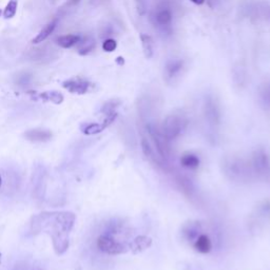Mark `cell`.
Wrapping results in <instances>:
<instances>
[{
  "instance_id": "6da1fadb",
  "label": "cell",
  "mask_w": 270,
  "mask_h": 270,
  "mask_svg": "<svg viewBox=\"0 0 270 270\" xmlns=\"http://www.w3.org/2000/svg\"><path fill=\"white\" fill-rule=\"evenodd\" d=\"M75 220V214L70 211H45L32 217L31 228L34 234L50 236L55 253L61 255L69 249Z\"/></svg>"
},
{
  "instance_id": "7a4b0ae2",
  "label": "cell",
  "mask_w": 270,
  "mask_h": 270,
  "mask_svg": "<svg viewBox=\"0 0 270 270\" xmlns=\"http://www.w3.org/2000/svg\"><path fill=\"white\" fill-rule=\"evenodd\" d=\"M221 168L229 181L238 184H246L255 179L249 160L239 156H226L222 159Z\"/></svg>"
},
{
  "instance_id": "3957f363",
  "label": "cell",
  "mask_w": 270,
  "mask_h": 270,
  "mask_svg": "<svg viewBox=\"0 0 270 270\" xmlns=\"http://www.w3.org/2000/svg\"><path fill=\"white\" fill-rule=\"evenodd\" d=\"M151 21L163 33H170L173 22V12L168 0H160L151 13Z\"/></svg>"
},
{
  "instance_id": "277c9868",
  "label": "cell",
  "mask_w": 270,
  "mask_h": 270,
  "mask_svg": "<svg viewBox=\"0 0 270 270\" xmlns=\"http://www.w3.org/2000/svg\"><path fill=\"white\" fill-rule=\"evenodd\" d=\"M186 120L183 115L170 114L167 117L160 126L163 135L168 141L175 140L182 135L186 128Z\"/></svg>"
},
{
  "instance_id": "5b68a950",
  "label": "cell",
  "mask_w": 270,
  "mask_h": 270,
  "mask_svg": "<svg viewBox=\"0 0 270 270\" xmlns=\"http://www.w3.org/2000/svg\"><path fill=\"white\" fill-rule=\"evenodd\" d=\"M249 162L255 178L270 181V156L265 149H256Z\"/></svg>"
},
{
  "instance_id": "8992f818",
  "label": "cell",
  "mask_w": 270,
  "mask_h": 270,
  "mask_svg": "<svg viewBox=\"0 0 270 270\" xmlns=\"http://www.w3.org/2000/svg\"><path fill=\"white\" fill-rule=\"evenodd\" d=\"M97 247L100 251L110 255L122 254L127 251V246L112 234H105L97 239Z\"/></svg>"
},
{
  "instance_id": "52a82bcc",
  "label": "cell",
  "mask_w": 270,
  "mask_h": 270,
  "mask_svg": "<svg viewBox=\"0 0 270 270\" xmlns=\"http://www.w3.org/2000/svg\"><path fill=\"white\" fill-rule=\"evenodd\" d=\"M204 115L211 126H218L221 123L222 114H221V109L218 106L216 99L213 97H208L205 101L204 106Z\"/></svg>"
},
{
  "instance_id": "ba28073f",
  "label": "cell",
  "mask_w": 270,
  "mask_h": 270,
  "mask_svg": "<svg viewBox=\"0 0 270 270\" xmlns=\"http://www.w3.org/2000/svg\"><path fill=\"white\" fill-rule=\"evenodd\" d=\"M62 87L66 90H68V91L72 94L84 95L91 90V88L93 87V84L90 83L87 80L81 79V77H74V79L63 82Z\"/></svg>"
},
{
  "instance_id": "9c48e42d",
  "label": "cell",
  "mask_w": 270,
  "mask_h": 270,
  "mask_svg": "<svg viewBox=\"0 0 270 270\" xmlns=\"http://www.w3.org/2000/svg\"><path fill=\"white\" fill-rule=\"evenodd\" d=\"M185 67V62L183 59H172L167 62L165 67V75L167 80L173 81L179 76Z\"/></svg>"
},
{
  "instance_id": "30bf717a",
  "label": "cell",
  "mask_w": 270,
  "mask_h": 270,
  "mask_svg": "<svg viewBox=\"0 0 270 270\" xmlns=\"http://www.w3.org/2000/svg\"><path fill=\"white\" fill-rule=\"evenodd\" d=\"M24 137L30 141H34V143H45V141H49L52 138V132L49 130L34 129L25 132Z\"/></svg>"
},
{
  "instance_id": "8fae6325",
  "label": "cell",
  "mask_w": 270,
  "mask_h": 270,
  "mask_svg": "<svg viewBox=\"0 0 270 270\" xmlns=\"http://www.w3.org/2000/svg\"><path fill=\"white\" fill-rule=\"evenodd\" d=\"M29 94L32 95V98L35 100H44V101H51L55 105H60L63 101V95L57 91H47L43 93H36V92H30Z\"/></svg>"
},
{
  "instance_id": "7c38bea8",
  "label": "cell",
  "mask_w": 270,
  "mask_h": 270,
  "mask_svg": "<svg viewBox=\"0 0 270 270\" xmlns=\"http://www.w3.org/2000/svg\"><path fill=\"white\" fill-rule=\"evenodd\" d=\"M200 231H201V225L199 222L195 221H190L186 223L182 229L183 236L187 241H196L200 236Z\"/></svg>"
},
{
  "instance_id": "4fadbf2b",
  "label": "cell",
  "mask_w": 270,
  "mask_h": 270,
  "mask_svg": "<svg viewBox=\"0 0 270 270\" xmlns=\"http://www.w3.org/2000/svg\"><path fill=\"white\" fill-rule=\"evenodd\" d=\"M254 218L256 221L262 222L263 224L270 221V200L263 201L258 207H256Z\"/></svg>"
},
{
  "instance_id": "5bb4252c",
  "label": "cell",
  "mask_w": 270,
  "mask_h": 270,
  "mask_svg": "<svg viewBox=\"0 0 270 270\" xmlns=\"http://www.w3.org/2000/svg\"><path fill=\"white\" fill-rule=\"evenodd\" d=\"M57 22H58V19H54L53 21L49 22L46 27L37 34V36L34 38V40L32 41L33 44H41V43H44L47 38L52 34L56 28L57 25Z\"/></svg>"
},
{
  "instance_id": "9a60e30c",
  "label": "cell",
  "mask_w": 270,
  "mask_h": 270,
  "mask_svg": "<svg viewBox=\"0 0 270 270\" xmlns=\"http://www.w3.org/2000/svg\"><path fill=\"white\" fill-rule=\"evenodd\" d=\"M77 46H79V53L81 55H88L94 50L95 41L91 36H85L81 38V41L77 44Z\"/></svg>"
},
{
  "instance_id": "2e32d148",
  "label": "cell",
  "mask_w": 270,
  "mask_h": 270,
  "mask_svg": "<svg viewBox=\"0 0 270 270\" xmlns=\"http://www.w3.org/2000/svg\"><path fill=\"white\" fill-rule=\"evenodd\" d=\"M82 36L75 35V34H69L65 36H60L56 40V44L62 48V49H70L74 46H77V44L80 43Z\"/></svg>"
},
{
  "instance_id": "e0dca14e",
  "label": "cell",
  "mask_w": 270,
  "mask_h": 270,
  "mask_svg": "<svg viewBox=\"0 0 270 270\" xmlns=\"http://www.w3.org/2000/svg\"><path fill=\"white\" fill-rule=\"evenodd\" d=\"M140 43L141 48H143V53L147 59H150L153 57L154 54V43L152 37L148 34H141L140 35Z\"/></svg>"
},
{
  "instance_id": "ac0fdd59",
  "label": "cell",
  "mask_w": 270,
  "mask_h": 270,
  "mask_svg": "<svg viewBox=\"0 0 270 270\" xmlns=\"http://www.w3.org/2000/svg\"><path fill=\"white\" fill-rule=\"evenodd\" d=\"M151 239L145 236H140L135 238L131 244H130V249L134 252H140L144 251L145 249H148L151 246Z\"/></svg>"
},
{
  "instance_id": "d6986e66",
  "label": "cell",
  "mask_w": 270,
  "mask_h": 270,
  "mask_svg": "<svg viewBox=\"0 0 270 270\" xmlns=\"http://www.w3.org/2000/svg\"><path fill=\"white\" fill-rule=\"evenodd\" d=\"M195 248L201 253H208L212 248V243L208 236L200 235L195 241Z\"/></svg>"
},
{
  "instance_id": "ffe728a7",
  "label": "cell",
  "mask_w": 270,
  "mask_h": 270,
  "mask_svg": "<svg viewBox=\"0 0 270 270\" xmlns=\"http://www.w3.org/2000/svg\"><path fill=\"white\" fill-rule=\"evenodd\" d=\"M176 181H177V184L179 185V188L182 189V191L188 198H194L196 196L197 194L196 188L194 184H192L191 181H189L187 177L179 175L176 177Z\"/></svg>"
},
{
  "instance_id": "44dd1931",
  "label": "cell",
  "mask_w": 270,
  "mask_h": 270,
  "mask_svg": "<svg viewBox=\"0 0 270 270\" xmlns=\"http://www.w3.org/2000/svg\"><path fill=\"white\" fill-rule=\"evenodd\" d=\"M181 164L187 169H197L200 166V159L196 154L187 152L182 156Z\"/></svg>"
},
{
  "instance_id": "7402d4cb",
  "label": "cell",
  "mask_w": 270,
  "mask_h": 270,
  "mask_svg": "<svg viewBox=\"0 0 270 270\" xmlns=\"http://www.w3.org/2000/svg\"><path fill=\"white\" fill-rule=\"evenodd\" d=\"M260 102L262 107L270 111V83L265 84L260 90Z\"/></svg>"
},
{
  "instance_id": "603a6c76",
  "label": "cell",
  "mask_w": 270,
  "mask_h": 270,
  "mask_svg": "<svg viewBox=\"0 0 270 270\" xmlns=\"http://www.w3.org/2000/svg\"><path fill=\"white\" fill-rule=\"evenodd\" d=\"M106 129V127L104 124H87L85 126L82 127V131L84 134L86 135H93V134H97L99 132H101L102 130Z\"/></svg>"
},
{
  "instance_id": "cb8c5ba5",
  "label": "cell",
  "mask_w": 270,
  "mask_h": 270,
  "mask_svg": "<svg viewBox=\"0 0 270 270\" xmlns=\"http://www.w3.org/2000/svg\"><path fill=\"white\" fill-rule=\"evenodd\" d=\"M17 7H18V0H10L6 9L4 10V17L6 19H10V18L14 17L16 15Z\"/></svg>"
},
{
  "instance_id": "d4e9b609",
  "label": "cell",
  "mask_w": 270,
  "mask_h": 270,
  "mask_svg": "<svg viewBox=\"0 0 270 270\" xmlns=\"http://www.w3.org/2000/svg\"><path fill=\"white\" fill-rule=\"evenodd\" d=\"M121 102L119 100H109L106 104L102 106L101 112L105 115H110L113 113H117V108L120 106Z\"/></svg>"
},
{
  "instance_id": "484cf974",
  "label": "cell",
  "mask_w": 270,
  "mask_h": 270,
  "mask_svg": "<svg viewBox=\"0 0 270 270\" xmlns=\"http://www.w3.org/2000/svg\"><path fill=\"white\" fill-rule=\"evenodd\" d=\"M135 8L139 16H145L148 11V0H134Z\"/></svg>"
},
{
  "instance_id": "4316f807",
  "label": "cell",
  "mask_w": 270,
  "mask_h": 270,
  "mask_svg": "<svg viewBox=\"0 0 270 270\" xmlns=\"http://www.w3.org/2000/svg\"><path fill=\"white\" fill-rule=\"evenodd\" d=\"M118 48V43L113 38H107V40L102 43V50L105 51V52L111 53L114 52L115 50Z\"/></svg>"
},
{
  "instance_id": "83f0119b",
  "label": "cell",
  "mask_w": 270,
  "mask_h": 270,
  "mask_svg": "<svg viewBox=\"0 0 270 270\" xmlns=\"http://www.w3.org/2000/svg\"><path fill=\"white\" fill-rule=\"evenodd\" d=\"M190 2H191L192 4L197 5V6H202V5H204V4H205L206 0H190Z\"/></svg>"
},
{
  "instance_id": "f1b7e54d",
  "label": "cell",
  "mask_w": 270,
  "mask_h": 270,
  "mask_svg": "<svg viewBox=\"0 0 270 270\" xmlns=\"http://www.w3.org/2000/svg\"><path fill=\"white\" fill-rule=\"evenodd\" d=\"M117 63H118V65H120V66H124L125 65V60H124V58L123 57H118L117 58Z\"/></svg>"
},
{
  "instance_id": "f546056e",
  "label": "cell",
  "mask_w": 270,
  "mask_h": 270,
  "mask_svg": "<svg viewBox=\"0 0 270 270\" xmlns=\"http://www.w3.org/2000/svg\"><path fill=\"white\" fill-rule=\"evenodd\" d=\"M2 184H3V179H2V176H0V187H2Z\"/></svg>"
},
{
  "instance_id": "4dcf8cb0",
  "label": "cell",
  "mask_w": 270,
  "mask_h": 270,
  "mask_svg": "<svg viewBox=\"0 0 270 270\" xmlns=\"http://www.w3.org/2000/svg\"><path fill=\"white\" fill-rule=\"evenodd\" d=\"M0 262H2V253H0Z\"/></svg>"
}]
</instances>
